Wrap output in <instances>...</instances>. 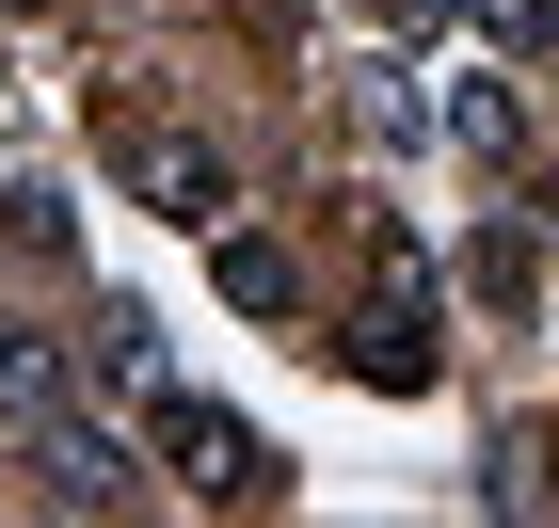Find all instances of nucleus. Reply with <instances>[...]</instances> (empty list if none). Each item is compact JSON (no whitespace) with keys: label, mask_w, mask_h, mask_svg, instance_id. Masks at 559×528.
Here are the masks:
<instances>
[{"label":"nucleus","mask_w":559,"mask_h":528,"mask_svg":"<svg viewBox=\"0 0 559 528\" xmlns=\"http://www.w3.org/2000/svg\"><path fill=\"white\" fill-rule=\"evenodd\" d=\"M81 352L112 368V385H144V368H160V320H144V305H96V337H81Z\"/></svg>","instance_id":"0eeeda50"},{"label":"nucleus","mask_w":559,"mask_h":528,"mask_svg":"<svg viewBox=\"0 0 559 528\" xmlns=\"http://www.w3.org/2000/svg\"><path fill=\"white\" fill-rule=\"evenodd\" d=\"M224 305L288 320V305H304V257H288V240H257V224H224Z\"/></svg>","instance_id":"20e7f679"},{"label":"nucleus","mask_w":559,"mask_h":528,"mask_svg":"<svg viewBox=\"0 0 559 528\" xmlns=\"http://www.w3.org/2000/svg\"><path fill=\"white\" fill-rule=\"evenodd\" d=\"M33 465H48L64 513H112V496H129V448L96 433V416H33Z\"/></svg>","instance_id":"f03ea898"},{"label":"nucleus","mask_w":559,"mask_h":528,"mask_svg":"<svg viewBox=\"0 0 559 528\" xmlns=\"http://www.w3.org/2000/svg\"><path fill=\"white\" fill-rule=\"evenodd\" d=\"M0 416H64V337L0 320Z\"/></svg>","instance_id":"39448f33"},{"label":"nucleus","mask_w":559,"mask_h":528,"mask_svg":"<svg viewBox=\"0 0 559 528\" xmlns=\"http://www.w3.org/2000/svg\"><path fill=\"white\" fill-rule=\"evenodd\" d=\"M496 33H512V48H559V0H496Z\"/></svg>","instance_id":"1a4fd4ad"},{"label":"nucleus","mask_w":559,"mask_h":528,"mask_svg":"<svg viewBox=\"0 0 559 528\" xmlns=\"http://www.w3.org/2000/svg\"><path fill=\"white\" fill-rule=\"evenodd\" d=\"M0 240H16V257H64L81 224H64V192H0Z\"/></svg>","instance_id":"6e6552de"},{"label":"nucleus","mask_w":559,"mask_h":528,"mask_svg":"<svg viewBox=\"0 0 559 528\" xmlns=\"http://www.w3.org/2000/svg\"><path fill=\"white\" fill-rule=\"evenodd\" d=\"M160 448H176V481H209V496H272V448L224 400H160Z\"/></svg>","instance_id":"f257e3e1"},{"label":"nucleus","mask_w":559,"mask_h":528,"mask_svg":"<svg viewBox=\"0 0 559 528\" xmlns=\"http://www.w3.org/2000/svg\"><path fill=\"white\" fill-rule=\"evenodd\" d=\"M448 144H464V161H527V113L496 81H464V96H448Z\"/></svg>","instance_id":"423d86ee"},{"label":"nucleus","mask_w":559,"mask_h":528,"mask_svg":"<svg viewBox=\"0 0 559 528\" xmlns=\"http://www.w3.org/2000/svg\"><path fill=\"white\" fill-rule=\"evenodd\" d=\"M144 192H160L176 224H224V209H240V176H224V144H192V129H160V144H144Z\"/></svg>","instance_id":"7ed1b4c3"}]
</instances>
